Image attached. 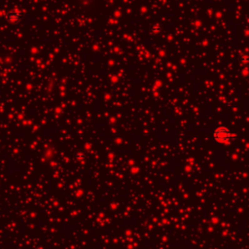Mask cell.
Returning a JSON list of instances; mask_svg holds the SVG:
<instances>
[{"mask_svg": "<svg viewBox=\"0 0 249 249\" xmlns=\"http://www.w3.org/2000/svg\"><path fill=\"white\" fill-rule=\"evenodd\" d=\"M231 137H232V132L225 127L217 128L213 131V138L218 143H226L231 139Z\"/></svg>", "mask_w": 249, "mask_h": 249, "instance_id": "obj_1", "label": "cell"}, {"mask_svg": "<svg viewBox=\"0 0 249 249\" xmlns=\"http://www.w3.org/2000/svg\"><path fill=\"white\" fill-rule=\"evenodd\" d=\"M21 18H22L21 11H12L7 15V21L11 23H17L20 22Z\"/></svg>", "mask_w": 249, "mask_h": 249, "instance_id": "obj_2", "label": "cell"}, {"mask_svg": "<svg viewBox=\"0 0 249 249\" xmlns=\"http://www.w3.org/2000/svg\"><path fill=\"white\" fill-rule=\"evenodd\" d=\"M152 31L154 33H160V32H161V28H160L159 25H154L152 28Z\"/></svg>", "mask_w": 249, "mask_h": 249, "instance_id": "obj_3", "label": "cell"}, {"mask_svg": "<svg viewBox=\"0 0 249 249\" xmlns=\"http://www.w3.org/2000/svg\"><path fill=\"white\" fill-rule=\"evenodd\" d=\"M241 61L242 62H249V57L248 56H243L241 58Z\"/></svg>", "mask_w": 249, "mask_h": 249, "instance_id": "obj_4", "label": "cell"}]
</instances>
